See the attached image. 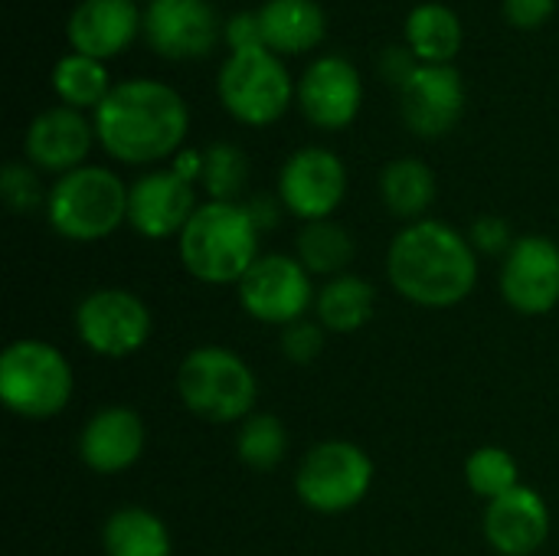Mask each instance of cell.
I'll use <instances>...</instances> for the list:
<instances>
[{"instance_id":"cell-14","label":"cell","mask_w":559,"mask_h":556,"mask_svg":"<svg viewBox=\"0 0 559 556\" xmlns=\"http://www.w3.org/2000/svg\"><path fill=\"white\" fill-rule=\"evenodd\" d=\"M295 98L301 105V115L314 128L341 131L360 115L364 82H360V72L350 59L321 56L301 72Z\"/></svg>"},{"instance_id":"cell-27","label":"cell","mask_w":559,"mask_h":556,"mask_svg":"<svg viewBox=\"0 0 559 556\" xmlns=\"http://www.w3.org/2000/svg\"><path fill=\"white\" fill-rule=\"evenodd\" d=\"M52 88L62 98V105L82 111V108H98L105 102V95L111 92V79L102 59L69 52L52 69Z\"/></svg>"},{"instance_id":"cell-23","label":"cell","mask_w":559,"mask_h":556,"mask_svg":"<svg viewBox=\"0 0 559 556\" xmlns=\"http://www.w3.org/2000/svg\"><path fill=\"white\" fill-rule=\"evenodd\" d=\"M102 554L105 556H170L174 541L167 524L141 508V505H124L111 511L102 524Z\"/></svg>"},{"instance_id":"cell-25","label":"cell","mask_w":559,"mask_h":556,"mask_svg":"<svg viewBox=\"0 0 559 556\" xmlns=\"http://www.w3.org/2000/svg\"><path fill=\"white\" fill-rule=\"evenodd\" d=\"M406 46L419 62L449 66L462 46V20L445 3H419L406 16Z\"/></svg>"},{"instance_id":"cell-2","label":"cell","mask_w":559,"mask_h":556,"mask_svg":"<svg viewBox=\"0 0 559 556\" xmlns=\"http://www.w3.org/2000/svg\"><path fill=\"white\" fill-rule=\"evenodd\" d=\"M95 138L121 164H157L183 151L190 108L177 88L157 79H128L111 85L95 108Z\"/></svg>"},{"instance_id":"cell-33","label":"cell","mask_w":559,"mask_h":556,"mask_svg":"<svg viewBox=\"0 0 559 556\" xmlns=\"http://www.w3.org/2000/svg\"><path fill=\"white\" fill-rule=\"evenodd\" d=\"M465 236H468V242H472V249H475L478 256H501V259H504V256L511 252V246L518 242L511 223H508L504 216H498V213L478 216Z\"/></svg>"},{"instance_id":"cell-31","label":"cell","mask_w":559,"mask_h":556,"mask_svg":"<svg viewBox=\"0 0 559 556\" xmlns=\"http://www.w3.org/2000/svg\"><path fill=\"white\" fill-rule=\"evenodd\" d=\"M0 197H3V203H7L10 213H36L39 206L46 210L49 190H43V184H39L33 164L10 161V164L0 170Z\"/></svg>"},{"instance_id":"cell-28","label":"cell","mask_w":559,"mask_h":556,"mask_svg":"<svg viewBox=\"0 0 559 556\" xmlns=\"http://www.w3.org/2000/svg\"><path fill=\"white\" fill-rule=\"evenodd\" d=\"M236 456L252 472H275L288 456V429L275 413H252L239 423Z\"/></svg>"},{"instance_id":"cell-6","label":"cell","mask_w":559,"mask_h":556,"mask_svg":"<svg viewBox=\"0 0 559 556\" xmlns=\"http://www.w3.org/2000/svg\"><path fill=\"white\" fill-rule=\"evenodd\" d=\"M75 393V374L66 354L39 338H20L0 354V400L29 423L59 416Z\"/></svg>"},{"instance_id":"cell-13","label":"cell","mask_w":559,"mask_h":556,"mask_svg":"<svg viewBox=\"0 0 559 556\" xmlns=\"http://www.w3.org/2000/svg\"><path fill=\"white\" fill-rule=\"evenodd\" d=\"M396 92H400V115L406 128L419 138H442L462 121L465 79L452 66L419 62V69Z\"/></svg>"},{"instance_id":"cell-22","label":"cell","mask_w":559,"mask_h":556,"mask_svg":"<svg viewBox=\"0 0 559 556\" xmlns=\"http://www.w3.org/2000/svg\"><path fill=\"white\" fill-rule=\"evenodd\" d=\"M373 311H377V288L354 272L328 279L314 298V318L331 334H357L373 321Z\"/></svg>"},{"instance_id":"cell-1","label":"cell","mask_w":559,"mask_h":556,"mask_svg":"<svg viewBox=\"0 0 559 556\" xmlns=\"http://www.w3.org/2000/svg\"><path fill=\"white\" fill-rule=\"evenodd\" d=\"M386 279L409 305L442 311L472 298L478 285V252L468 236L442 220L406 223L386 249Z\"/></svg>"},{"instance_id":"cell-8","label":"cell","mask_w":559,"mask_h":556,"mask_svg":"<svg viewBox=\"0 0 559 556\" xmlns=\"http://www.w3.org/2000/svg\"><path fill=\"white\" fill-rule=\"evenodd\" d=\"M216 92L223 108L236 121L249 128H265L288 111L298 85L292 82L285 62L272 49L255 46L229 52V59L219 66Z\"/></svg>"},{"instance_id":"cell-17","label":"cell","mask_w":559,"mask_h":556,"mask_svg":"<svg viewBox=\"0 0 559 556\" xmlns=\"http://www.w3.org/2000/svg\"><path fill=\"white\" fill-rule=\"evenodd\" d=\"M95 138V125L69 108V105H56L39 111L23 138V151H26V164H33L36 170L46 174H69L85 167V157L92 151Z\"/></svg>"},{"instance_id":"cell-15","label":"cell","mask_w":559,"mask_h":556,"mask_svg":"<svg viewBox=\"0 0 559 556\" xmlns=\"http://www.w3.org/2000/svg\"><path fill=\"white\" fill-rule=\"evenodd\" d=\"M197 206L193 184L174 167L147 170L128 187V226L144 239H177Z\"/></svg>"},{"instance_id":"cell-7","label":"cell","mask_w":559,"mask_h":556,"mask_svg":"<svg viewBox=\"0 0 559 556\" xmlns=\"http://www.w3.org/2000/svg\"><path fill=\"white\" fill-rule=\"evenodd\" d=\"M373 459L350 439H324L295 469V495L314 514H347L373 488Z\"/></svg>"},{"instance_id":"cell-34","label":"cell","mask_w":559,"mask_h":556,"mask_svg":"<svg viewBox=\"0 0 559 556\" xmlns=\"http://www.w3.org/2000/svg\"><path fill=\"white\" fill-rule=\"evenodd\" d=\"M223 39L229 43V52L265 46V39H262V23H259V10H239V13H233V16L223 23Z\"/></svg>"},{"instance_id":"cell-38","label":"cell","mask_w":559,"mask_h":556,"mask_svg":"<svg viewBox=\"0 0 559 556\" xmlns=\"http://www.w3.org/2000/svg\"><path fill=\"white\" fill-rule=\"evenodd\" d=\"M183 180H190V184H197L200 177H203V151H193V147H183L177 157H174V164H170Z\"/></svg>"},{"instance_id":"cell-11","label":"cell","mask_w":559,"mask_h":556,"mask_svg":"<svg viewBox=\"0 0 559 556\" xmlns=\"http://www.w3.org/2000/svg\"><path fill=\"white\" fill-rule=\"evenodd\" d=\"M347 197V167L328 147H298L278 170V200L301 223L331 220Z\"/></svg>"},{"instance_id":"cell-24","label":"cell","mask_w":559,"mask_h":556,"mask_svg":"<svg viewBox=\"0 0 559 556\" xmlns=\"http://www.w3.org/2000/svg\"><path fill=\"white\" fill-rule=\"evenodd\" d=\"M380 200L390 216L419 223L436 203V174L419 157H396L380 170Z\"/></svg>"},{"instance_id":"cell-5","label":"cell","mask_w":559,"mask_h":556,"mask_svg":"<svg viewBox=\"0 0 559 556\" xmlns=\"http://www.w3.org/2000/svg\"><path fill=\"white\" fill-rule=\"evenodd\" d=\"M46 223L69 242L108 239L128 223V184L98 164H85L56 177L46 197Z\"/></svg>"},{"instance_id":"cell-4","label":"cell","mask_w":559,"mask_h":556,"mask_svg":"<svg viewBox=\"0 0 559 556\" xmlns=\"http://www.w3.org/2000/svg\"><path fill=\"white\" fill-rule=\"evenodd\" d=\"M177 397L203 423H246L255 413L259 380L236 351L203 344L180 360Z\"/></svg>"},{"instance_id":"cell-30","label":"cell","mask_w":559,"mask_h":556,"mask_svg":"<svg viewBox=\"0 0 559 556\" xmlns=\"http://www.w3.org/2000/svg\"><path fill=\"white\" fill-rule=\"evenodd\" d=\"M203 190L210 200L239 203V193L249 184V157L233 141H216L203 151Z\"/></svg>"},{"instance_id":"cell-10","label":"cell","mask_w":559,"mask_h":556,"mask_svg":"<svg viewBox=\"0 0 559 556\" xmlns=\"http://www.w3.org/2000/svg\"><path fill=\"white\" fill-rule=\"evenodd\" d=\"M75 334L95 357L124 360L151 341L154 318L131 288H92L75 308Z\"/></svg>"},{"instance_id":"cell-21","label":"cell","mask_w":559,"mask_h":556,"mask_svg":"<svg viewBox=\"0 0 559 556\" xmlns=\"http://www.w3.org/2000/svg\"><path fill=\"white\" fill-rule=\"evenodd\" d=\"M259 23L265 49H272L275 56L308 52L328 33V16L314 0H265L259 7Z\"/></svg>"},{"instance_id":"cell-39","label":"cell","mask_w":559,"mask_h":556,"mask_svg":"<svg viewBox=\"0 0 559 556\" xmlns=\"http://www.w3.org/2000/svg\"><path fill=\"white\" fill-rule=\"evenodd\" d=\"M151 3H157V0H151Z\"/></svg>"},{"instance_id":"cell-36","label":"cell","mask_w":559,"mask_h":556,"mask_svg":"<svg viewBox=\"0 0 559 556\" xmlns=\"http://www.w3.org/2000/svg\"><path fill=\"white\" fill-rule=\"evenodd\" d=\"M416 69H419V59L413 56L409 46H406V49H403V46H390V49L380 56V75H383L386 82H393L396 88H400Z\"/></svg>"},{"instance_id":"cell-29","label":"cell","mask_w":559,"mask_h":556,"mask_svg":"<svg viewBox=\"0 0 559 556\" xmlns=\"http://www.w3.org/2000/svg\"><path fill=\"white\" fill-rule=\"evenodd\" d=\"M465 485L485 498V501H498L508 492L521 488V465L518 459L501 449V446H481L465 459Z\"/></svg>"},{"instance_id":"cell-12","label":"cell","mask_w":559,"mask_h":556,"mask_svg":"<svg viewBox=\"0 0 559 556\" xmlns=\"http://www.w3.org/2000/svg\"><path fill=\"white\" fill-rule=\"evenodd\" d=\"M501 298L524 318H540L557 308L559 246L550 236H518L501 262Z\"/></svg>"},{"instance_id":"cell-3","label":"cell","mask_w":559,"mask_h":556,"mask_svg":"<svg viewBox=\"0 0 559 556\" xmlns=\"http://www.w3.org/2000/svg\"><path fill=\"white\" fill-rule=\"evenodd\" d=\"M259 239L262 233L246 203L206 200L177 236V256L203 285H239L262 256Z\"/></svg>"},{"instance_id":"cell-32","label":"cell","mask_w":559,"mask_h":556,"mask_svg":"<svg viewBox=\"0 0 559 556\" xmlns=\"http://www.w3.org/2000/svg\"><path fill=\"white\" fill-rule=\"evenodd\" d=\"M324 328L318 324V318H301L288 328H282V357L295 367H308L324 354Z\"/></svg>"},{"instance_id":"cell-37","label":"cell","mask_w":559,"mask_h":556,"mask_svg":"<svg viewBox=\"0 0 559 556\" xmlns=\"http://www.w3.org/2000/svg\"><path fill=\"white\" fill-rule=\"evenodd\" d=\"M246 210H249V216L255 220L259 233L275 229V226H278V220H282V213H288V210L282 206V200H278V197H269V193L252 197V200L246 203Z\"/></svg>"},{"instance_id":"cell-18","label":"cell","mask_w":559,"mask_h":556,"mask_svg":"<svg viewBox=\"0 0 559 556\" xmlns=\"http://www.w3.org/2000/svg\"><path fill=\"white\" fill-rule=\"evenodd\" d=\"M147 446V429L138 410L105 406L92 413L79 433V459L95 475H118L138 465Z\"/></svg>"},{"instance_id":"cell-16","label":"cell","mask_w":559,"mask_h":556,"mask_svg":"<svg viewBox=\"0 0 559 556\" xmlns=\"http://www.w3.org/2000/svg\"><path fill=\"white\" fill-rule=\"evenodd\" d=\"M144 39L167 59H200L223 33L216 10L206 0H157L147 3L141 20Z\"/></svg>"},{"instance_id":"cell-35","label":"cell","mask_w":559,"mask_h":556,"mask_svg":"<svg viewBox=\"0 0 559 556\" xmlns=\"http://www.w3.org/2000/svg\"><path fill=\"white\" fill-rule=\"evenodd\" d=\"M557 10V0H504V16L518 29H537L544 26Z\"/></svg>"},{"instance_id":"cell-26","label":"cell","mask_w":559,"mask_h":556,"mask_svg":"<svg viewBox=\"0 0 559 556\" xmlns=\"http://www.w3.org/2000/svg\"><path fill=\"white\" fill-rule=\"evenodd\" d=\"M357 256L354 236L347 226L334 223V220H318V223H305L298 233V262L318 279H337L350 269Z\"/></svg>"},{"instance_id":"cell-9","label":"cell","mask_w":559,"mask_h":556,"mask_svg":"<svg viewBox=\"0 0 559 556\" xmlns=\"http://www.w3.org/2000/svg\"><path fill=\"white\" fill-rule=\"evenodd\" d=\"M242 311L272 328H288L314 308V275L298 262V256L262 252L255 265L236 285Z\"/></svg>"},{"instance_id":"cell-20","label":"cell","mask_w":559,"mask_h":556,"mask_svg":"<svg viewBox=\"0 0 559 556\" xmlns=\"http://www.w3.org/2000/svg\"><path fill=\"white\" fill-rule=\"evenodd\" d=\"M141 20L134 0H79L66 20V36L72 52L108 59L134 39Z\"/></svg>"},{"instance_id":"cell-19","label":"cell","mask_w":559,"mask_h":556,"mask_svg":"<svg viewBox=\"0 0 559 556\" xmlns=\"http://www.w3.org/2000/svg\"><path fill=\"white\" fill-rule=\"evenodd\" d=\"M485 541L501 556H534L550 537V508L540 492L521 485L485 508Z\"/></svg>"}]
</instances>
